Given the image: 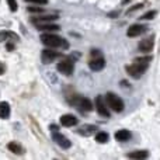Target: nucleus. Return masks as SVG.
Instances as JSON below:
<instances>
[{"mask_svg": "<svg viewBox=\"0 0 160 160\" xmlns=\"http://www.w3.org/2000/svg\"><path fill=\"white\" fill-rule=\"evenodd\" d=\"M70 102H72L73 105H76L82 112H88V111L93 110V104H91V101L88 98H84V97L76 96L73 100H70Z\"/></svg>", "mask_w": 160, "mask_h": 160, "instance_id": "20e7f679", "label": "nucleus"}, {"mask_svg": "<svg viewBox=\"0 0 160 160\" xmlns=\"http://www.w3.org/2000/svg\"><path fill=\"white\" fill-rule=\"evenodd\" d=\"M7 4L11 11H17V8H18V4H17L16 0H7Z\"/></svg>", "mask_w": 160, "mask_h": 160, "instance_id": "5701e85b", "label": "nucleus"}, {"mask_svg": "<svg viewBox=\"0 0 160 160\" xmlns=\"http://www.w3.org/2000/svg\"><path fill=\"white\" fill-rule=\"evenodd\" d=\"M58 18H59L58 16H44V17H38V18H32V22H51Z\"/></svg>", "mask_w": 160, "mask_h": 160, "instance_id": "6ab92c4d", "label": "nucleus"}, {"mask_svg": "<svg viewBox=\"0 0 160 160\" xmlns=\"http://www.w3.org/2000/svg\"><path fill=\"white\" fill-rule=\"evenodd\" d=\"M6 38H13V39H18V37L14 32H10V31H2L0 32V41H4Z\"/></svg>", "mask_w": 160, "mask_h": 160, "instance_id": "412c9836", "label": "nucleus"}, {"mask_svg": "<svg viewBox=\"0 0 160 160\" xmlns=\"http://www.w3.org/2000/svg\"><path fill=\"white\" fill-rule=\"evenodd\" d=\"M96 132H97L96 125H83V127H80L78 129V133H80L82 136H90Z\"/></svg>", "mask_w": 160, "mask_h": 160, "instance_id": "4468645a", "label": "nucleus"}, {"mask_svg": "<svg viewBox=\"0 0 160 160\" xmlns=\"http://www.w3.org/2000/svg\"><path fill=\"white\" fill-rule=\"evenodd\" d=\"M156 14H158V11H156V10H150V11H148L146 14H143L141 18L142 20H152V18H155Z\"/></svg>", "mask_w": 160, "mask_h": 160, "instance_id": "4be33fe9", "label": "nucleus"}, {"mask_svg": "<svg viewBox=\"0 0 160 160\" xmlns=\"http://www.w3.org/2000/svg\"><path fill=\"white\" fill-rule=\"evenodd\" d=\"M4 72H6V65L3 63V62H0V76H2Z\"/></svg>", "mask_w": 160, "mask_h": 160, "instance_id": "cd10ccee", "label": "nucleus"}, {"mask_svg": "<svg viewBox=\"0 0 160 160\" xmlns=\"http://www.w3.org/2000/svg\"><path fill=\"white\" fill-rule=\"evenodd\" d=\"M97 56H102L101 52H100L98 49H93L91 51V58H97Z\"/></svg>", "mask_w": 160, "mask_h": 160, "instance_id": "bb28decb", "label": "nucleus"}, {"mask_svg": "<svg viewBox=\"0 0 160 160\" xmlns=\"http://www.w3.org/2000/svg\"><path fill=\"white\" fill-rule=\"evenodd\" d=\"M131 132L128 129H119V131H117L115 132V139L117 141H119V142H127V141H129L131 139Z\"/></svg>", "mask_w": 160, "mask_h": 160, "instance_id": "2eb2a0df", "label": "nucleus"}, {"mask_svg": "<svg viewBox=\"0 0 160 160\" xmlns=\"http://www.w3.org/2000/svg\"><path fill=\"white\" fill-rule=\"evenodd\" d=\"M52 141H55L56 143H58L61 148H63V149H69V148L72 146V142H70L69 139L66 138V136L61 135V133H59L58 131L52 132Z\"/></svg>", "mask_w": 160, "mask_h": 160, "instance_id": "6e6552de", "label": "nucleus"}, {"mask_svg": "<svg viewBox=\"0 0 160 160\" xmlns=\"http://www.w3.org/2000/svg\"><path fill=\"white\" fill-rule=\"evenodd\" d=\"M56 69L61 73H63V75L70 76L73 73V62L69 61V59H63L62 62H59V63L56 65Z\"/></svg>", "mask_w": 160, "mask_h": 160, "instance_id": "0eeeda50", "label": "nucleus"}, {"mask_svg": "<svg viewBox=\"0 0 160 160\" xmlns=\"http://www.w3.org/2000/svg\"><path fill=\"white\" fill-rule=\"evenodd\" d=\"M27 10L30 11V13H42V8L41 7H37V6H30Z\"/></svg>", "mask_w": 160, "mask_h": 160, "instance_id": "393cba45", "label": "nucleus"}, {"mask_svg": "<svg viewBox=\"0 0 160 160\" xmlns=\"http://www.w3.org/2000/svg\"><path fill=\"white\" fill-rule=\"evenodd\" d=\"M28 3H35V4H47L48 0H25Z\"/></svg>", "mask_w": 160, "mask_h": 160, "instance_id": "a878e982", "label": "nucleus"}, {"mask_svg": "<svg viewBox=\"0 0 160 160\" xmlns=\"http://www.w3.org/2000/svg\"><path fill=\"white\" fill-rule=\"evenodd\" d=\"M96 107H97V112L104 118H110V111H108L107 104L104 102L102 96H97L96 97Z\"/></svg>", "mask_w": 160, "mask_h": 160, "instance_id": "423d86ee", "label": "nucleus"}, {"mask_svg": "<svg viewBox=\"0 0 160 160\" xmlns=\"http://www.w3.org/2000/svg\"><path fill=\"white\" fill-rule=\"evenodd\" d=\"M41 42L49 48H63V49H68V48H69L68 41H65L63 38H61L59 35H55V34H52V32L42 34Z\"/></svg>", "mask_w": 160, "mask_h": 160, "instance_id": "f03ea898", "label": "nucleus"}, {"mask_svg": "<svg viewBox=\"0 0 160 160\" xmlns=\"http://www.w3.org/2000/svg\"><path fill=\"white\" fill-rule=\"evenodd\" d=\"M107 104H108V107L112 111H115V112L124 111V107H125L122 98L119 96H117L115 93H112V91H108L107 93Z\"/></svg>", "mask_w": 160, "mask_h": 160, "instance_id": "7ed1b4c3", "label": "nucleus"}, {"mask_svg": "<svg viewBox=\"0 0 160 160\" xmlns=\"http://www.w3.org/2000/svg\"><path fill=\"white\" fill-rule=\"evenodd\" d=\"M7 149L10 150V152L16 153V155H22V153H24V148H22L18 142H10V143L7 145Z\"/></svg>", "mask_w": 160, "mask_h": 160, "instance_id": "dca6fc26", "label": "nucleus"}, {"mask_svg": "<svg viewBox=\"0 0 160 160\" xmlns=\"http://www.w3.org/2000/svg\"><path fill=\"white\" fill-rule=\"evenodd\" d=\"M7 49H10V51L14 49V45L13 44H7Z\"/></svg>", "mask_w": 160, "mask_h": 160, "instance_id": "c756f323", "label": "nucleus"}, {"mask_svg": "<svg viewBox=\"0 0 160 160\" xmlns=\"http://www.w3.org/2000/svg\"><path fill=\"white\" fill-rule=\"evenodd\" d=\"M96 141L98 143H105V142L110 141V135L107 132H97L96 133Z\"/></svg>", "mask_w": 160, "mask_h": 160, "instance_id": "aec40b11", "label": "nucleus"}, {"mask_svg": "<svg viewBox=\"0 0 160 160\" xmlns=\"http://www.w3.org/2000/svg\"><path fill=\"white\" fill-rule=\"evenodd\" d=\"M153 47H155V37L153 35L142 39V41L139 42V45H138L139 51H142V52H150V51L153 49Z\"/></svg>", "mask_w": 160, "mask_h": 160, "instance_id": "1a4fd4ad", "label": "nucleus"}, {"mask_svg": "<svg viewBox=\"0 0 160 160\" xmlns=\"http://www.w3.org/2000/svg\"><path fill=\"white\" fill-rule=\"evenodd\" d=\"M148 27H145L143 24H132L129 28H128L127 31V35L131 37V38H133V37H139L142 35V34L146 31Z\"/></svg>", "mask_w": 160, "mask_h": 160, "instance_id": "9b49d317", "label": "nucleus"}, {"mask_svg": "<svg viewBox=\"0 0 160 160\" xmlns=\"http://www.w3.org/2000/svg\"><path fill=\"white\" fill-rule=\"evenodd\" d=\"M150 61H152V56H145V58H136L133 61L132 65H128L127 66V72L131 78L133 79H139L145 72H146L148 66H149Z\"/></svg>", "mask_w": 160, "mask_h": 160, "instance_id": "f257e3e1", "label": "nucleus"}, {"mask_svg": "<svg viewBox=\"0 0 160 160\" xmlns=\"http://www.w3.org/2000/svg\"><path fill=\"white\" fill-rule=\"evenodd\" d=\"M105 66V59L102 56H97V58H91L90 62H88V68L94 72H98V70L104 69Z\"/></svg>", "mask_w": 160, "mask_h": 160, "instance_id": "9d476101", "label": "nucleus"}, {"mask_svg": "<svg viewBox=\"0 0 160 160\" xmlns=\"http://www.w3.org/2000/svg\"><path fill=\"white\" fill-rule=\"evenodd\" d=\"M127 156L129 159H146V158H149V153L146 150H136V152L128 153Z\"/></svg>", "mask_w": 160, "mask_h": 160, "instance_id": "a211bd4d", "label": "nucleus"}, {"mask_svg": "<svg viewBox=\"0 0 160 160\" xmlns=\"http://www.w3.org/2000/svg\"><path fill=\"white\" fill-rule=\"evenodd\" d=\"M51 131H52V132L58 131V127H56V125H51Z\"/></svg>", "mask_w": 160, "mask_h": 160, "instance_id": "c85d7f7f", "label": "nucleus"}, {"mask_svg": "<svg viewBox=\"0 0 160 160\" xmlns=\"http://www.w3.org/2000/svg\"><path fill=\"white\" fill-rule=\"evenodd\" d=\"M78 118H76L73 114H65V115L61 117V124L63 125V127H75V125H78Z\"/></svg>", "mask_w": 160, "mask_h": 160, "instance_id": "ddd939ff", "label": "nucleus"}, {"mask_svg": "<svg viewBox=\"0 0 160 160\" xmlns=\"http://www.w3.org/2000/svg\"><path fill=\"white\" fill-rule=\"evenodd\" d=\"M37 27V30L45 31V32H53V31H59L61 27L58 24H51V22H32Z\"/></svg>", "mask_w": 160, "mask_h": 160, "instance_id": "f8f14e48", "label": "nucleus"}, {"mask_svg": "<svg viewBox=\"0 0 160 160\" xmlns=\"http://www.w3.org/2000/svg\"><path fill=\"white\" fill-rule=\"evenodd\" d=\"M61 56H62V53H59L58 51H52V49H44L41 53V59L45 65L51 63V62H53L55 59L61 58Z\"/></svg>", "mask_w": 160, "mask_h": 160, "instance_id": "39448f33", "label": "nucleus"}, {"mask_svg": "<svg viewBox=\"0 0 160 160\" xmlns=\"http://www.w3.org/2000/svg\"><path fill=\"white\" fill-rule=\"evenodd\" d=\"M8 115H10V105H8V102L6 101L0 102V118L6 119L8 118Z\"/></svg>", "mask_w": 160, "mask_h": 160, "instance_id": "f3484780", "label": "nucleus"}, {"mask_svg": "<svg viewBox=\"0 0 160 160\" xmlns=\"http://www.w3.org/2000/svg\"><path fill=\"white\" fill-rule=\"evenodd\" d=\"M142 7H143V4H142V3H139V4H135V6H133V7L128 8V10H127V14H131V13H133V11L139 10V8H142Z\"/></svg>", "mask_w": 160, "mask_h": 160, "instance_id": "b1692460", "label": "nucleus"}]
</instances>
